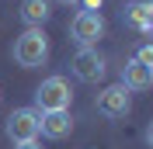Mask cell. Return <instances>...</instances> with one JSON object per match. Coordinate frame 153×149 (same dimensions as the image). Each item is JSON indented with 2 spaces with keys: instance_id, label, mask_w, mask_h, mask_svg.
Returning <instances> with one entry per match:
<instances>
[{
  "instance_id": "obj_6",
  "label": "cell",
  "mask_w": 153,
  "mask_h": 149,
  "mask_svg": "<svg viewBox=\"0 0 153 149\" xmlns=\"http://www.w3.org/2000/svg\"><path fill=\"white\" fill-rule=\"evenodd\" d=\"M73 76L80 83H97L105 76V56L97 49H80L73 56Z\"/></svg>"
},
{
  "instance_id": "obj_11",
  "label": "cell",
  "mask_w": 153,
  "mask_h": 149,
  "mask_svg": "<svg viewBox=\"0 0 153 149\" xmlns=\"http://www.w3.org/2000/svg\"><path fill=\"white\" fill-rule=\"evenodd\" d=\"M136 63L139 66H150L153 69V45L146 42V45H139V52H136Z\"/></svg>"
},
{
  "instance_id": "obj_10",
  "label": "cell",
  "mask_w": 153,
  "mask_h": 149,
  "mask_svg": "<svg viewBox=\"0 0 153 149\" xmlns=\"http://www.w3.org/2000/svg\"><path fill=\"white\" fill-rule=\"evenodd\" d=\"M21 21L28 24V28H42L49 18H52V10H49V0H21Z\"/></svg>"
},
{
  "instance_id": "obj_14",
  "label": "cell",
  "mask_w": 153,
  "mask_h": 149,
  "mask_svg": "<svg viewBox=\"0 0 153 149\" xmlns=\"http://www.w3.org/2000/svg\"><path fill=\"white\" fill-rule=\"evenodd\" d=\"M56 4H66V7H70V4H80V0H56Z\"/></svg>"
},
{
  "instance_id": "obj_12",
  "label": "cell",
  "mask_w": 153,
  "mask_h": 149,
  "mask_svg": "<svg viewBox=\"0 0 153 149\" xmlns=\"http://www.w3.org/2000/svg\"><path fill=\"white\" fill-rule=\"evenodd\" d=\"M105 0H80V10H101Z\"/></svg>"
},
{
  "instance_id": "obj_13",
  "label": "cell",
  "mask_w": 153,
  "mask_h": 149,
  "mask_svg": "<svg viewBox=\"0 0 153 149\" xmlns=\"http://www.w3.org/2000/svg\"><path fill=\"white\" fill-rule=\"evenodd\" d=\"M14 149H42L38 142H21V146H14Z\"/></svg>"
},
{
  "instance_id": "obj_5",
  "label": "cell",
  "mask_w": 153,
  "mask_h": 149,
  "mask_svg": "<svg viewBox=\"0 0 153 149\" xmlns=\"http://www.w3.org/2000/svg\"><path fill=\"white\" fill-rule=\"evenodd\" d=\"M97 111L105 118H125L132 111V90H125L122 83H111L97 94Z\"/></svg>"
},
{
  "instance_id": "obj_8",
  "label": "cell",
  "mask_w": 153,
  "mask_h": 149,
  "mask_svg": "<svg viewBox=\"0 0 153 149\" xmlns=\"http://www.w3.org/2000/svg\"><path fill=\"white\" fill-rule=\"evenodd\" d=\"M70 132H73L70 111H45V114H38V135H45V139H66Z\"/></svg>"
},
{
  "instance_id": "obj_7",
  "label": "cell",
  "mask_w": 153,
  "mask_h": 149,
  "mask_svg": "<svg viewBox=\"0 0 153 149\" xmlns=\"http://www.w3.org/2000/svg\"><path fill=\"white\" fill-rule=\"evenodd\" d=\"M122 21L132 31H139V35H150L153 31V4L150 0H132V4H125L122 7Z\"/></svg>"
},
{
  "instance_id": "obj_9",
  "label": "cell",
  "mask_w": 153,
  "mask_h": 149,
  "mask_svg": "<svg viewBox=\"0 0 153 149\" xmlns=\"http://www.w3.org/2000/svg\"><path fill=\"white\" fill-rule=\"evenodd\" d=\"M122 87L125 90H150L153 87V69L150 66H139L132 59V63H125V69H122Z\"/></svg>"
},
{
  "instance_id": "obj_2",
  "label": "cell",
  "mask_w": 153,
  "mask_h": 149,
  "mask_svg": "<svg viewBox=\"0 0 153 149\" xmlns=\"http://www.w3.org/2000/svg\"><path fill=\"white\" fill-rule=\"evenodd\" d=\"M70 101H73V90L63 76H49L42 80L35 90V111L45 114V111H70Z\"/></svg>"
},
{
  "instance_id": "obj_1",
  "label": "cell",
  "mask_w": 153,
  "mask_h": 149,
  "mask_svg": "<svg viewBox=\"0 0 153 149\" xmlns=\"http://www.w3.org/2000/svg\"><path fill=\"white\" fill-rule=\"evenodd\" d=\"M49 59V35L42 28H25L14 38V63L25 69H35Z\"/></svg>"
},
{
  "instance_id": "obj_3",
  "label": "cell",
  "mask_w": 153,
  "mask_h": 149,
  "mask_svg": "<svg viewBox=\"0 0 153 149\" xmlns=\"http://www.w3.org/2000/svg\"><path fill=\"white\" fill-rule=\"evenodd\" d=\"M70 35L80 49H94L97 38H105V18L101 10H76L70 21Z\"/></svg>"
},
{
  "instance_id": "obj_4",
  "label": "cell",
  "mask_w": 153,
  "mask_h": 149,
  "mask_svg": "<svg viewBox=\"0 0 153 149\" xmlns=\"http://www.w3.org/2000/svg\"><path fill=\"white\" fill-rule=\"evenodd\" d=\"M7 139L14 146L21 142H38V111L35 108H18L7 118Z\"/></svg>"
}]
</instances>
